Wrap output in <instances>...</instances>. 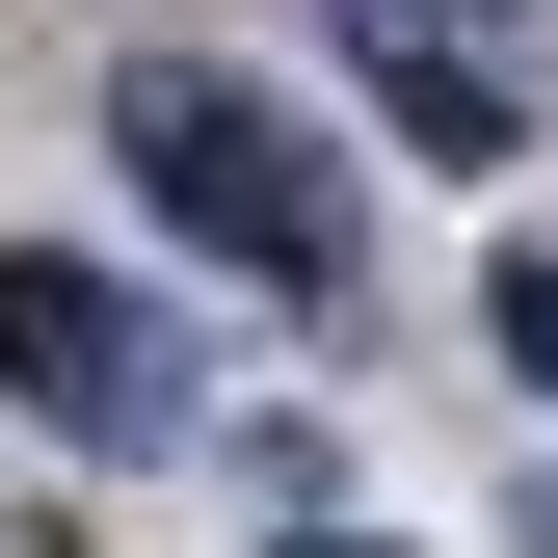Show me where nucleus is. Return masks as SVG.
Masks as SVG:
<instances>
[{"mask_svg":"<svg viewBox=\"0 0 558 558\" xmlns=\"http://www.w3.org/2000/svg\"><path fill=\"white\" fill-rule=\"evenodd\" d=\"M478 345H506V373L558 399V240H506V266H478Z\"/></svg>","mask_w":558,"mask_h":558,"instance_id":"4","label":"nucleus"},{"mask_svg":"<svg viewBox=\"0 0 558 558\" xmlns=\"http://www.w3.org/2000/svg\"><path fill=\"white\" fill-rule=\"evenodd\" d=\"M399 27H452V53H506V0H345V53H399Z\"/></svg>","mask_w":558,"mask_h":558,"instance_id":"5","label":"nucleus"},{"mask_svg":"<svg viewBox=\"0 0 558 558\" xmlns=\"http://www.w3.org/2000/svg\"><path fill=\"white\" fill-rule=\"evenodd\" d=\"M107 160L160 186V240H186V266H266L293 319L345 293V160L240 81V53H133V81H107Z\"/></svg>","mask_w":558,"mask_h":558,"instance_id":"1","label":"nucleus"},{"mask_svg":"<svg viewBox=\"0 0 558 558\" xmlns=\"http://www.w3.org/2000/svg\"><path fill=\"white\" fill-rule=\"evenodd\" d=\"M0 399H27L53 452H160V426H186L214 373H186V319L133 293V266H81V240H27V266H0Z\"/></svg>","mask_w":558,"mask_h":558,"instance_id":"2","label":"nucleus"},{"mask_svg":"<svg viewBox=\"0 0 558 558\" xmlns=\"http://www.w3.org/2000/svg\"><path fill=\"white\" fill-rule=\"evenodd\" d=\"M532 558H558V506H532Z\"/></svg>","mask_w":558,"mask_h":558,"instance_id":"7","label":"nucleus"},{"mask_svg":"<svg viewBox=\"0 0 558 558\" xmlns=\"http://www.w3.org/2000/svg\"><path fill=\"white\" fill-rule=\"evenodd\" d=\"M293 558H399V532H293Z\"/></svg>","mask_w":558,"mask_h":558,"instance_id":"6","label":"nucleus"},{"mask_svg":"<svg viewBox=\"0 0 558 558\" xmlns=\"http://www.w3.org/2000/svg\"><path fill=\"white\" fill-rule=\"evenodd\" d=\"M373 107H399V160H452V186H506V133H532V107H506V53H452V27H399V53H373Z\"/></svg>","mask_w":558,"mask_h":558,"instance_id":"3","label":"nucleus"}]
</instances>
